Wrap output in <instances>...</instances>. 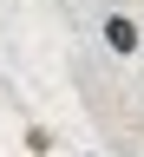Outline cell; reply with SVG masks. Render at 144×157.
<instances>
[{
	"instance_id": "2",
	"label": "cell",
	"mask_w": 144,
	"mask_h": 157,
	"mask_svg": "<svg viewBox=\"0 0 144 157\" xmlns=\"http://www.w3.org/2000/svg\"><path fill=\"white\" fill-rule=\"evenodd\" d=\"M20 144H26L33 157H53V151H59V137H53V124H26V131H20Z\"/></svg>"
},
{
	"instance_id": "1",
	"label": "cell",
	"mask_w": 144,
	"mask_h": 157,
	"mask_svg": "<svg viewBox=\"0 0 144 157\" xmlns=\"http://www.w3.org/2000/svg\"><path fill=\"white\" fill-rule=\"evenodd\" d=\"M98 33H105V52H118V59H138V46H144V33H138V20H131L125 7H111L105 20H98Z\"/></svg>"
}]
</instances>
